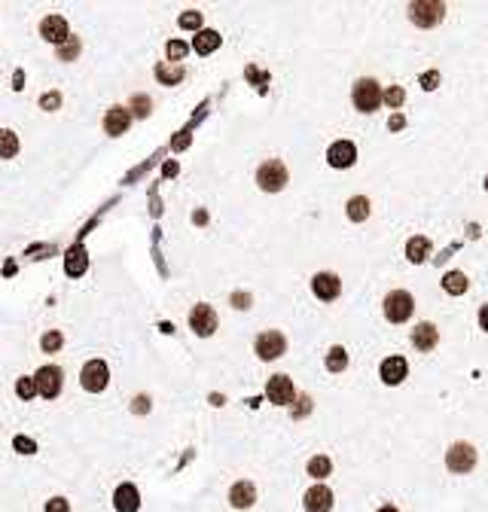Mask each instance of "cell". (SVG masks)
<instances>
[{
    "label": "cell",
    "mask_w": 488,
    "mask_h": 512,
    "mask_svg": "<svg viewBox=\"0 0 488 512\" xmlns=\"http://www.w3.org/2000/svg\"><path fill=\"white\" fill-rule=\"evenodd\" d=\"M351 98H354V107H357L360 113H376L379 104L385 101V92H381V85L372 80V76H363V80L354 83Z\"/></svg>",
    "instance_id": "cell-1"
},
{
    "label": "cell",
    "mask_w": 488,
    "mask_h": 512,
    "mask_svg": "<svg viewBox=\"0 0 488 512\" xmlns=\"http://www.w3.org/2000/svg\"><path fill=\"white\" fill-rule=\"evenodd\" d=\"M287 180H290V174L281 159H268L257 168V186L263 192H281L287 186Z\"/></svg>",
    "instance_id": "cell-2"
},
{
    "label": "cell",
    "mask_w": 488,
    "mask_h": 512,
    "mask_svg": "<svg viewBox=\"0 0 488 512\" xmlns=\"http://www.w3.org/2000/svg\"><path fill=\"white\" fill-rule=\"evenodd\" d=\"M412 311H415V299L406 290H394V293L385 296V317L391 323H406L412 317Z\"/></svg>",
    "instance_id": "cell-3"
},
{
    "label": "cell",
    "mask_w": 488,
    "mask_h": 512,
    "mask_svg": "<svg viewBox=\"0 0 488 512\" xmlns=\"http://www.w3.org/2000/svg\"><path fill=\"white\" fill-rule=\"evenodd\" d=\"M445 16V3H436V0H415L409 3V19L418 28H436Z\"/></svg>",
    "instance_id": "cell-4"
},
{
    "label": "cell",
    "mask_w": 488,
    "mask_h": 512,
    "mask_svg": "<svg viewBox=\"0 0 488 512\" xmlns=\"http://www.w3.org/2000/svg\"><path fill=\"white\" fill-rule=\"evenodd\" d=\"M476 460H479V454L470 442H455V445H449V451H445V467L458 476L470 473V469L476 467Z\"/></svg>",
    "instance_id": "cell-5"
},
{
    "label": "cell",
    "mask_w": 488,
    "mask_h": 512,
    "mask_svg": "<svg viewBox=\"0 0 488 512\" xmlns=\"http://www.w3.org/2000/svg\"><path fill=\"white\" fill-rule=\"evenodd\" d=\"M34 381H37V394L43 396V400H55V396L61 394V384H65V372H61V366L49 363V366L37 369Z\"/></svg>",
    "instance_id": "cell-6"
},
{
    "label": "cell",
    "mask_w": 488,
    "mask_h": 512,
    "mask_svg": "<svg viewBox=\"0 0 488 512\" xmlns=\"http://www.w3.org/2000/svg\"><path fill=\"white\" fill-rule=\"evenodd\" d=\"M80 384L89 390V394H101L104 387L110 384V369L104 360H89L80 372Z\"/></svg>",
    "instance_id": "cell-7"
},
{
    "label": "cell",
    "mask_w": 488,
    "mask_h": 512,
    "mask_svg": "<svg viewBox=\"0 0 488 512\" xmlns=\"http://www.w3.org/2000/svg\"><path fill=\"white\" fill-rule=\"evenodd\" d=\"M284 351H287V339L281 336L278 330H266V332H259V336H257V354H259V360L272 363V360H278Z\"/></svg>",
    "instance_id": "cell-8"
},
{
    "label": "cell",
    "mask_w": 488,
    "mask_h": 512,
    "mask_svg": "<svg viewBox=\"0 0 488 512\" xmlns=\"http://www.w3.org/2000/svg\"><path fill=\"white\" fill-rule=\"evenodd\" d=\"M189 326H193V332H195V336H202V339L214 336V332H217V311L211 308V305L199 302L193 311H189Z\"/></svg>",
    "instance_id": "cell-9"
},
{
    "label": "cell",
    "mask_w": 488,
    "mask_h": 512,
    "mask_svg": "<svg viewBox=\"0 0 488 512\" xmlns=\"http://www.w3.org/2000/svg\"><path fill=\"white\" fill-rule=\"evenodd\" d=\"M40 37L46 43H55V46H61V43L70 40V28H67V19L65 16H46L40 21Z\"/></svg>",
    "instance_id": "cell-10"
},
{
    "label": "cell",
    "mask_w": 488,
    "mask_h": 512,
    "mask_svg": "<svg viewBox=\"0 0 488 512\" xmlns=\"http://www.w3.org/2000/svg\"><path fill=\"white\" fill-rule=\"evenodd\" d=\"M311 290H315V296L321 299V302H333L342 293V281H339V275L333 272H317L315 281H311Z\"/></svg>",
    "instance_id": "cell-11"
},
{
    "label": "cell",
    "mask_w": 488,
    "mask_h": 512,
    "mask_svg": "<svg viewBox=\"0 0 488 512\" xmlns=\"http://www.w3.org/2000/svg\"><path fill=\"white\" fill-rule=\"evenodd\" d=\"M302 506H306V512H330V509H333V491L317 482V485H311L306 491Z\"/></svg>",
    "instance_id": "cell-12"
},
{
    "label": "cell",
    "mask_w": 488,
    "mask_h": 512,
    "mask_svg": "<svg viewBox=\"0 0 488 512\" xmlns=\"http://www.w3.org/2000/svg\"><path fill=\"white\" fill-rule=\"evenodd\" d=\"M266 396H268V403H275V405H290L293 403V381H290L287 375H272L266 384Z\"/></svg>",
    "instance_id": "cell-13"
},
{
    "label": "cell",
    "mask_w": 488,
    "mask_h": 512,
    "mask_svg": "<svg viewBox=\"0 0 488 512\" xmlns=\"http://www.w3.org/2000/svg\"><path fill=\"white\" fill-rule=\"evenodd\" d=\"M131 125V113L129 107H110L107 113H104V131L110 134V138H119V134H125Z\"/></svg>",
    "instance_id": "cell-14"
},
{
    "label": "cell",
    "mask_w": 488,
    "mask_h": 512,
    "mask_svg": "<svg viewBox=\"0 0 488 512\" xmlns=\"http://www.w3.org/2000/svg\"><path fill=\"white\" fill-rule=\"evenodd\" d=\"M327 162L333 168H351L357 162V147L351 144V140H336V144L327 149Z\"/></svg>",
    "instance_id": "cell-15"
},
{
    "label": "cell",
    "mask_w": 488,
    "mask_h": 512,
    "mask_svg": "<svg viewBox=\"0 0 488 512\" xmlns=\"http://www.w3.org/2000/svg\"><path fill=\"white\" fill-rule=\"evenodd\" d=\"M113 506L116 512H138L140 509V491L131 485V482H123L116 491H113Z\"/></svg>",
    "instance_id": "cell-16"
},
{
    "label": "cell",
    "mask_w": 488,
    "mask_h": 512,
    "mask_svg": "<svg viewBox=\"0 0 488 512\" xmlns=\"http://www.w3.org/2000/svg\"><path fill=\"white\" fill-rule=\"evenodd\" d=\"M229 503L235 509H251L253 503H257V485H253L251 479L235 482V485L229 488Z\"/></svg>",
    "instance_id": "cell-17"
},
{
    "label": "cell",
    "mask_w": 488,
    "mask_h": 512,
    "mask_svg": "<svg viewBox=\"0 0 488 512\" xmlns=\"http://www.w3.org/2000/svg\"><path fill=\"white\" fill-rule=\"evenodd\" d=\"M406 375H409V363L403 357H388L385 363H381V381H385L388 387H397V384H403Z\"/></svg>",
    "instance_id": "cell-18"
},
{
    "label": "cell",
    "mask_w": 488,
    "mask_h": 512,
    "mask_svg": "<svg viewBox=\"0 0 488 512\" xmlns=\"http://www.w3.org/2000/svg\"><path fill=\"white\" fill-rule=\"evenodd\" d=\"M412 345L418 348V351H434L436 345H440V332H436V326L434 323H427V320H424V323H418L412 330Z\"/></svg>",
    "instance_id": "cell-19"
},
{
    "label": "cell",
    "mask_w": 488,
    "mask_h": 512,
    "mask_svg": "<svg viewBox=\"0 0 488 512\" xmlns=\"http://www.w3.org/2000/svg\"><path fill=\"white\" fill-rule=\"evenodd\" d=\"M220 43H223L220 34L211 31V28H202V31L195 34V40H193V49L199 55H211V52H217V49H220Z\"/></svg>",
    "instance_id": "cell-20"
},
{
    "label": "cell",
    "mask_w": 488,
    "mask_h": 512,
    "mask_svg": "<svg viewBox=\"0 0 488 512\" xmlns=\"http://www.w3.org/2000/svg\"><path fill=\"white\" fill-rule=\"evenodd\" d=\"M86 268H89V256H86V250H83L80 244L70 247L67 256H65V272H67L70 277H80L83 272H86Z\"/></svg>",
    "instance_id": "cell-21"
},
{
    "label": "cell",
    "mask_w": 488,
    "mask_h": 512,
    "mask_svg": "<svg viewBox=\"0 0 488 512\" xmlns=\"http://www.w3.org/2000/svg\"><path fill=\"white\" fill-rule=\"evenodd\" d=\"M430 250H434V247H430V241L424 238V235H415V238H409V244H406V256H409V262H415V266L427 259Z\"/></svg>",
    "instance_id": "cell-22"
},
{
    "label": "cell",
    "mask_w": 488,
    "mask_h": 512,
    "mask_svg": "<svg viewBox=\"0 0 488 512\" xmlns=\"http://www.w3.org/2000/svg\"><path fill=\"white\" fill-rule=\"evenodd\" d=\"M345 211H348V220H351V223H363V220L370 217V198H363V195L348 198Z\"/></svg>",
    "instance_id": "cell-23"
},
{
    "label": "cell",
    "mask_w": 488,
    "mask_h": 512,
    "mask_svg": "<svg viewBox=\"0 0 488 512\" xmlns=\"http://www.w3.org/2000/svg\"><path fill=\"white\" fill-rule=\"evenodd\" d=\"M330 473H333V460H330L327 454H315V458L308 460V476H311V479L321 482V479H327Z\"/></svg>",
    "instance_id": "cell-24"
},
{
    "label": "cell",
    "mask_w": 488,
    "mask_h": 512,
    "mask_svg": "<svg viewBox=\"0 0 488 512\" xmlns=\"http://www.w3.org/2000/svg\"><path fill=\"white\" fill-rule=\"evenodd\" d=\"M443 290L452 296H464L467 293V275L464 272H445L443 275Z\"/></svg>",
    "instance_id": "cell-25"
},
{
    "label": "cell",
    "mask_w": 488,
    "mask_h": 512,
    "mask_svg": "<svg viewBox=\"0 0 488 512\" xmlns=\"http://www.w3.org/2000/svg\"><path fill=\"white\" fill-rule=\"evenodd\" d=\"M19 134L10 131V128H0V159H12L19 153Z\"/></svg>",
    "instance_id": "cell-26"
},
{
    "label": "cell",
    "mask_w": 488,
    "mask_h": 512,
    "mask_svg": "<svg viewBox=\"0 0 488 512\" xmlns=\"http://www.w3.org/2000/svg\"><path fill=\"white\" fill-rule=\"evenodd\" d=\"M345 366H348V354H345V348L342 345L330 348V354H327V369H330V372H342Z\"/></svg>",
    "instance_id": "cell-27"
},
{
    "label": "cell",
    "mask_w": 488,
    "mask_h": 512,
    "mask_svg": "<svg viewBox=\"0 0 488 512\" xmlns=\"http://www.w3.org/2000/svg\"><path fill=\"white\" fill-rule=\"evenodd\" d=\"M16 394L19 396H22V400L28 403V400H31V396L34 394H37V381H34V375H22V378H19L16 381Z\"/></svg>",
    "instance_id": "cell-28"
},
{
    "label": "cell",
    "mask_w": 488,
    "mask_h": 512,
    "mask_svg": "<svg viewBox=\"0 0 488 512\" xmlns=\"http://www.w3.org/2000/svg\"><path fill=\"white\" fill-rule=\"evenodd\" d=\"M178 25L183 28V31H202V12H195V10L183 12V16L178 19Z\"/></svg>",
    "instance_id": "cell-29"
},
{
    "label": "cell",
    "mask_w": 488,
    "mask_h": 512,
    "mask_svg": "<svg viewBox=\"0 0 488 512\" xmlns=\"http://www.w3.org/2000/svg\"><path fill=\"white\" fill-rule=\"evenodd\" d=\"M61 345H65V336H61V332H55V330H52V332H46V336L40 339V348H43L46 354H55Z\"/></svg>",
    "instance_id": "cell-30"
},
{
    "label": "cell",
    "mask_w": 488,
    "mask_h": 512,
    "mask_svg": "<svg viewBox=\"0 0 488 512\" xmlns=\"http://www.w3.org/2000/svg\"><path fill=\"white\" fill-rule=\"evenodd\" d=\"M76 55H80V40H76V37H70L67 43H61V46H59V58L61 61H74Z\"/></svg>",
    "instance_id": "cell-31"
},
{
    "label": "cell",
    "mask_w": 488,
    "mask_h": 512,
    "mask_svg": "<svg viewBox=\"0 0 488 512\" xmlns=\"http://www.w3.org/2000/svg\"><path fill=\"white\" fill-rule=\"evenodd\" d=\"M187 52H189L187 43H180V40L168 43V58H171V61H183V58H187Z\"/></svg>",
    "instance_id": "cell-32"
},
{
    "label": "cell",
    "mask_w": 488,
    "mask_h": 512,
    "mask_svg": "<svg viewBox=\"0 0 488 512\" xmlns=\"http://www.w3.org/2000/svg\"><path fill=\"white\" fill-rule=\"evenodd\" d=\"M12 448H16L19 454H34V451H37V442L28 439V436H16V439H12Z\"/></svg>",
    "instance_id": "cell-33"
},
{
    "label": "cell",
    "mask_w": 488,
    "mask_h": 512,
    "mask_svg": "<svg viewBox=\"0 0 488 512\" xmlns=\"http://www.w3.org/2000/svg\"><path fill=\"white\" fill-rule=\"evenodd\" d=\"M403 101H406V95H403V89H400V85H391V89L385 92V104H391V107H400Z\"/></svg>",
    "instance_id": "cell-34"
},
{
    "label": "cell",
    "mask_w": 488,
    "mask_h": 512,
    "mask_svg": "<svg viewBox=\"0 0 488 512\" xmlns=\"http://www.w3.org/2000/svg\"><path fill=\"white\" fill-rule=\"evenodd\" d=\"M46 512H70V503L65 497H52V500L46 503Z\"/></svg>",
    "instance_id": "cell-35"
},
{
    "label": "cell",
    "mask_w": 488,
    "mask_h": 512,
    "mask_svg": "<svg viewBox=\"0 0 488 512\" xmlns=\"http://www.w3.org/2000/svg\"><path fill=\"white\" fill-rule=\"evenodd\" d=\"M436 83H440V74L436 70H430V74H421V89H436Z\"/></svg>",
    "instance_id": "cell-36"
},
{
    "label": "cell",
    "mask_w": 488,
    "mask_h": 512,
    "mask_svg": "<svg viewBox=\"0 0 488 512\" xmlns=\"http://www.w3.org/2000/svg\"><path fill=\"white\" fill-rule=\"evenodd\" d=\"M134 107H138V110H134L138 116H147V113H150V98L138 95V98H134Z\"/></svg>",
    "instance_id": "cell-37"
},
{
    "label": "cell",
    "mask_w": 488,
    "mask_h": 512,
    "mask_svg": "<svg viewBox=\"0 0 488 512\" xmlns=\"http://www.w3.org/2000/svg\"><path fill=\"white\" fill-rule=\"evenodd\" d=\"M156 76H159V80H165V83H178L180 76H183V70H178V74H168L165 67H156Z\"/></svg>",
    "instance_id": "cell-38"
},
{
    "label": "cell",
    "mask_w": 488,
    "mask_h": 512,
    "mask_svg": "<svg viewBox=\"0 0 488 512\" xmlns=\"http://www.w3.org/2000/svg\"><path fill=\"white\" fill-rule=\"evenodd\" d=\"M403 125H406V119H403L400 113H394V116H391V122H388V128H391V131H400Z\"/></svg>",
    "instance_id": "cell-39"
},
{
    "label": "cell",
    "mask_w": 488,
    "mask_h": 512,
    "mask_svg": "<svg viewBox=\"0 0 488 512\" xmlns=\"http://www.w3.org/2000/svg\"><path fill=\"white\" fill-rule=\"evenodd\" d=\"M479 326H482V330L488 332V302L482 305V311H479Z\"/></svg>",
    "instance_id": "cell-40"
},
{
    "label": "cell",
    "mask_w": 488,
    "mask_h": 512,
    "mask_svg": "<svg viewBox=\"0 0 488 512\" xmlns=\"http://www.w3.org/2000/svg\"><path fill=\"white\" fill-rule=\"evenodd\" d=\"M40 104H43L46 110H49V107H55V104H59V95H43V98H40Z\"/></svg>",
    "instance_id": "cell-41"
},
{
    "label": "cell",
    "mask_w": 488,
    "mask_h": 512,
    "mask_svg": "<svg viewBox=\"0 0 488 512\" xmlns=\"http://www.w3.org/2000/svg\"><path fill=\"white\" fill-rule=\"evenodd\" d=\"M235 308H247V302H251V299H247V296H235Z\"/></svg>",
    "instance_id": "cell-42"
},
{
    "label": "cell",
    "mask_w": 488,
    "mask_h": 512,
    "mask_svg": "<svg viewBox=\"0 0 488 512\" xmlns=\"http://www.w3.org/2000/svg\"><path fill=\"white\" fill-rule=\"evenodd\" d=\"M379 512H400V509H397V506H381Z\"/></svg>",
    "instance_id": "cell-43"
},
{
    "label": "cell",
    "mask_w": 488,
    "mask_h": 512,
    "mask_svg": "<svg viewBox=\"0 0 488 512\" xmlns=\"http://www.w3.org/2000/svg\"><path fill=\"white\" fill-rule=\"evenodd\" d=\"M485 189H488V177H485Z\"/></svg>",
    "instance_id": "cell-44"
}]
</instances>
